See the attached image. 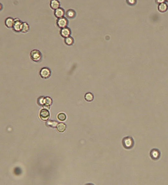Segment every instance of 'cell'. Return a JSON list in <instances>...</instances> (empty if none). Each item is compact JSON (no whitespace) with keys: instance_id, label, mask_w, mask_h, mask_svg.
Returning <instances> with one entry per match:
<instances>
[{"instance_id":"cell-6","label":"cell","mask_w":168,"mask_h":185,"mask_svg":"<svg viewBox=\"0 0 168 185\" xmlns=\"http://www.w3.org/2000/svg\"><path fill=\"white\" fill-rule=\"evenodd\" d=\"M150 156L152 160H156L160 158L161 156V152L157 149H152L150 152Z\"/></svg>"},{"instance_id":"cell-7","label":"cell","mask_w":168,"mask_h":185,"mask_svg":"<svg viewBox=\"0 0 168 185\" xmlns=\"http://www.w3.org/2000/svg\"><path fill=\"white\" fill-rule=\"evenodd\" d=\"M60 35L62 37L65 38L70 36L71 35V30L68 27L61 29L60 31Z\"/></svg>"},{"instance_id":"cell-20","label":"cell","mask_w":168,"mask_h":185,"mask_svg":"<svg viewBox=\"0 0 168 185\" xmlns=\"http://www.w3.org/2000/svg\"><path fill=\"white\" fill-rule=\"evenodd\" d=\"M58 118L60 121H64L65 120V119L66 118V115L64 113H60L58 114Z\"/></svg>"},{"instance_id":"cell-13","label":"cell","mask_w":168,"mask_h":185,"mask_svg":"<svg viewBox=\"0 0 168 185\" xmlns=\"http://www.w3.org/2000/svg\"><path fill=\"white\" fill-rule=\"evenodd\" d=\"M5 25L8 28H12L14 24V19L12 17H8L5 20Z\"/></svg>"},{"instance_id":"cell-2","label":"cell","mask_w":168,"mask_h":185,"mask_svg":"<svg viewBox=\"0 0 168 185\" xmlns=\"http://www.w3.org/2000/svg\"><path fill=\"white\" fill-rule=\"evenodd\" d=\"M122 144L125 149H130L134 145V139L130 136L125 137L122 140Z\"/></svg>"},{"instance_id":"cell-16","label":"cell","mask_w":168,"mask_h":185,"mask_svg":"<svg viewBox=\"0 0 168 185\" xmlns=\"http://www.w3.org/2000/svg\"><path fill=\"white\" fill-rule=\"evenodd\" d=\"M66 128V125L63 124V123H59L58 124L57 126V131L59 133H63L64 132Z\"/></svg>"},{"instance_id":"cell-3","label":"cell","mask_w":168,"mask_h":185,"mask_svg":"<svg viewBox=\"0 0 168 185\" xmlns=\"http://www.w3.org/2000/svg\"><path fill=\"white\" fill-rule=\"evenodd\" d=\"M39 75L40 77L44 79H48L51 75V70L47 67L43 68L41 69L39 72Z\"/></svg>"},{"instance_id":"cell-12","label":"cell","mask_w":168,"mask_h":185,"mask_svg":"<svg viewBox=\"0 0 168 185\" xmlns=\"http://www.w3.org/2000/svg\"><path fill=\"white\" fill-rule=\"evenodd\" d=\"M66 15L69 19H74L76 16V12L74 10L69 9L66 12Z\"/></svg>"},{"instance_id":"cell-25","label":"cell","mask_w":168,"mask_h":185,"mask_svg":"<svg viewBox=\"0 0 168 185\" xmlns=\"http://www.w3.org/2000/svg\"><path fill=\"white\" fill-rule=\"evenodd\" d=\"M165 2H167L168 3V0H165Z\"/></svg>"},{"instance_id":"cell-19","label":"cell","mask_w":168,"mask_h":185,"mask_svg":"<svg viewBox=\"0 0 168 185\" xmlns=\"http://www.w3.org/2000/svg\"><path fill=\"white\" fill-rule=\"evenodd\" d=\"M94 97L93 94L91 93H87L85 96V99L88 102H91L93 100Z\"/></svg>"},{"instance_id":"cell-17","label":"cell","mask_w":168,"mask_h":185,"mask_svg":"<svg viewBox=\"0 0 168 185\" xmlns=\"http://www.w3.org/2000/svg\"><path fill=\"white\" fill-rule=\"evenodd\" d=\"M64 43L67 46H71L74 43V39L71 37H68L64 38Z\"/></svg>"},{"instance_id":"cell-10","label":"cell","mask_w":168,"mask_h":185,"mask_svg":"<svg viewBox=\"0 0 168 185\" xmlns=\"http://www.w3.org/2000/svg\"><path fill=\"white\" fill-rule=\"evenodd\" d=\"M53 103V100L50 97H44L43 100V107L49 109Z\"/></svg>"},{"instance_id":"cell-14","label":"cell","mask_w":168,"mask_h":185,"mask_svg":"<svg viewBox=\"0 0 168 185\" xmlns=\"http://www.w3.org/2000/svg\"><path fill=\"white\" fill-rule=\"evenodd\" d=\"M168 6L167 4L165 3L159 4L158 7V10L161 12H166L168 10Z\"/></svg>"},{"instance_id":"cell-18","label":"cell","mask_w":168,"mask_h":185,"mask_svg":"<svg viewBox=\"0 0 168 185\" xmlns=\"http://www.w3.org/2000/svg\"><path fill=\"white\" fill-rule=\"evenodd\" d=\"M46 125L47 127H51L52 128H57V126L58 125V123H57V122H56L55 121L50 120V121H48L46 122Z\"/></svg>"},{"instance_id":"cell-8","label":"cell","mask_w":168,"mask_h":185,"mask_svg":"<svg viewBox=\"0 0 168 185\" xmlns=\"http://www.w3.org/2000/svg\"><path fill=\"white\" fill-rule=\"evenodd\" d=\"M39 117L42 121H47L50 117L49 112L47 109H42L40 112Z\"/></svg>"},{"instance_id":"cell-5","label":"cell","mask_w":168,"mask_h":185,"mask_svg":"<svg viewBox=\"0 0 168 185\" xmlns=\"http://www.w3.org/2000/svg\"><path fill=\"white\" fill-rule=\"evenodd\" d=\"M23 22H22L18 18H15L14 19V24L12 29L16 33L21 32V30L22 28V25Z\"/></svg>"},{"instance_id":"cell-11","label":"cell","mask_w":168,"mask_h":185,"mask_svg":"<svg viewBox=\"0 0 168 185\" xmlns=\"http://www.w3.org/2000/svg\"><path fill=\"white\" fill-rule=\"evenodd\" d=\"M50 6L52 10H56L60 8V3L58 0H51Z\"/></svg>"},{"instance_id":"cell-22","label":"cell","mask_w":168,"mask_h":185,"mask_svg":"<svg viewBox=\"0 0 168 185\" xmlns=\"http://www.w3.org/2000/svg\"><path fill=\"white\" fill-rule=\"evenodd\" d=\"M44 97H40L38 99L37 102L38 104L40 106H43V100H44Z\"/></svg>"},{"instance_id":"cell-9","label":"cell","mask_w":168,"mask_h":185,"mask_svg":"<svg viewBox=\"0 0 168 185\" xmlns=\"http://www.w3.org/2000/svg\"><path fill=\"white\" fill-rule=\"evenodd\" d=\"M65 14V12L64 9L61 8H59V9L55 10L54 12V15L58 19L64 17Z\"/></svg>"},{"instance_id":"cell-23","label":"cell","mask_w":168,"mask_h":185,"mask_svg":"<svg viewBox=\"0 0 168 185\" xmlns=\"http://www.w3.org/2000/svg\"><path fill=\"white\" fill-rule=\"evenodd\" d=\"M155 2L157 4H161V3H165V0H155Z\"/></svg>"},{"instance_id":"cell-1","label":"cell","mask_w":168,"mask_h":185,"mask_svg":"<svg viewBox=\"0 0 168 185\" xmlns=\"http://www.w3.org/2000/svg\"><path fill=\"white\" fill-rule=\"evenodd\" d=\"M31 60L35 63H40L42 60V55L38 49L32 50L30 54Z\"/></svg>"},{"instance_id":"cell-21","label":"cell","mask_w":168,"mask_h":185,"mask_svg":"<svg viewBox=\"0 0 168 185\" xmlns=\"http://www.w3.org/2000/svg\"><path fill=\"white\" fill-rule=\"evenodd\" d=\"M126 2L128 5L133 6L136 4L137 0H126Z\"/></svg>"},{"instance_id":"cell-15","label":"cell","mask_w":168,"mask_h":185,"mask_svg":"<svg viewBox=\"0 0 168 185\" xmlns=\"http://www.w3.org/2000/svg\"><path fill=\"white\" fill-rule=\"evenodd\" d=\"M29 30H30V26L29 24L26 22H23L21 30V32L23 34H26L27 32H28Z\"/></svg>"},{"instance_id":"cell-24","label":"cell","mask_w":168,"mask_h":185,"mask_svg":"<svg viewBox=\"0 0 168 185\" xmlns=\"http://www.w3.org/2000/svg\"><path fill=\"white\" fill-rule=\"evenodd\" d=\"M3 8V5L1 3H0V11H1L2 10Z\"/></svg>"},{"instance_id":"cell-4","label":"cell","mask_w":168,"mask_h":185,"mask_svg":"<svg viewBox=\"0 0 168 185\" xmlns=\"http://www.w3.org/2000/svg\"><path fill=\"white\" fill-rule=\"evenodd\" d=\"M57 25L58 27L60 29L64 28L68 26V20L64 17L58 18L57 20Z\"/></svg>"}]
</instances>
